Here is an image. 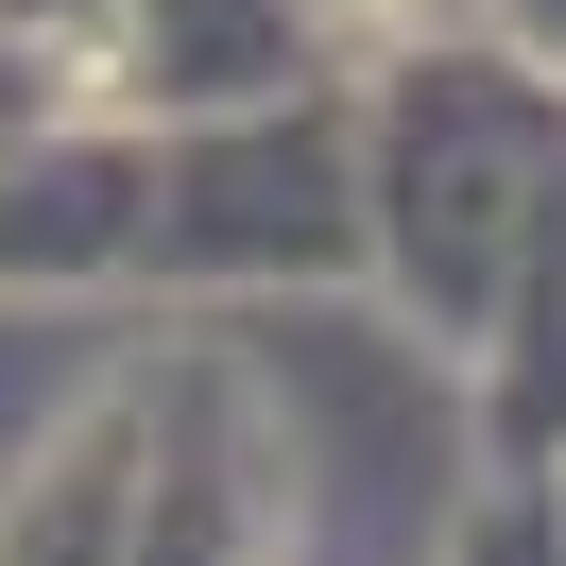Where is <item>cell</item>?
<instances>
[{
    "label": "cell",
    "mask_w": 566,
    "mask_h": 566,
    "mask_svg": "<svg viewBox=\"0 0 566 566\" xmlns=\"http://www.w3.org/2000/svg\"><path fill=\"white\" fill-rule=\"evenodd\" d=\"M120 497H138V395L70 412V447L0 497V566H138L120 549Z\"/></svg>",
    "instance_id": "obj_1"
}]
</instances>
